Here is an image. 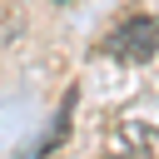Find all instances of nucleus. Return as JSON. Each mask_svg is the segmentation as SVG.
I'll use <instances>...</instances> for the list:
<instances>
[{"instance_id":"1","label":"nucleus","mask_w":159,"mask_h":159,"mask_svg":"<svg viewBox=\"0 0 159 159\" xmlns=\"http://www.w3.org/2000/svg\"><path fill=\"white\" fill-rule=\"evenodd\" d=\"M104 50H109L114 60H129V65L154 60V50H159V15H129V20H119V25L109 30Z\"/></svg>"},{"instance_id":"2","label":"nucleus","mask_w":159,"mask_h":159,"mask_svg":"<svg viewBox=\"0 0 159 159\" xmlns=\"http://www.w3.org/2000/svg\"><path fill=\"white\" fill-rule=\"evenodd\" d=\"M114 149H124L129 159H159V134L149 124H119L114 129Z\"/></svg>"}]
</instances>
